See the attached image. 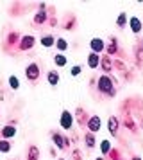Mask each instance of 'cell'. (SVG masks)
Instances as JSON below:
<instances>
[{
  "instance_id": "obj_1",
  "label": "cell",
  "mask_w": 143,
  "mask_h": 160,
  "mask_svg": "<svg viewBox=\"0 0 143 160\" xmlns=\"http://www.w3.org/2000/svg\"><path fill=\"white\" fill-rule=\"evenodd\" d=\"M99 90L102 94H107L109 97H114L116 90H114V85H113V79L107 78V76H102L99 79Z\"/></svg>"
},
{
  "instance_id": "obj_2",
  "label": "cell",
  "mask_w": 143,
  "mask_h": 160,
  "mask_svg": "<svg viewBox=\"0 0 143 160\" xmlns=\"http://www.w3.org/2000/svg\"><path fill=\"white\" fill-rule=\"evenodd\" d=\"M25 76H27L29 81H38V78H39V67L36 65V63H30L25 68Z\"/></svg>"
},
{
  "instance_id": "obj_3",
  "label": "cell",
  "mask_w": 143,
  "mask_h": 160,
  "mask_svg": "<svg viewBox=\"0 0 143 160\" xmlns=\"http://www.w3.org/2000/svg\"><path fill=\"white\" fill-rule=\"evenodd\" d=\"M88 130L91 131V133H97V131H100V126H102V121H100V117L99 115H93L88 119Z\"/></svg>"
},
{
  "instance_id": "obj_4",
  "label": "cell",
  "mask_w": 143,
  "mask_h": 160,
  "mask_svg": "<svg viewBox=\"0 0 143 160\" xmlns=\"http://www.w3.org/2000/svg\"><path fill=\"white\" fill-rule=\"evenodd\" d=\"M72 124H73V117L68 110H64L63 113H61V126H63L64 130H70Z\"/></svg>"
},
{
  "instance_id": "obj_5",
  "label": "cell",
  "mask_w": 143,
  "mask_h": 160,
  "mask_svg": "<svg viewBox=\"0 0 143 160\" xmlns=\"http://www.w3.org/2000/svg\"><path fill=\"white\" fill-rule=\"evenodd\" d=\"M32 45H34V36H23L20 40V51H29V49H32Z\"/></svg>"
},
{
  "instance_id": "obj_6",
  "label": "cell",
  "mask_w": 143,
  "mask_h": 160,
  "mask_svg": "<svg viewBox=\"0 0 143 160\" xmlns=\"http://www.w3.org/2000/svg\"><path fill=\"white\" fill-rule=\"evenodd\" d=\"M52 138H54V144L59 148V149H63V148H68L70 146V142H68V138L61 137L59 133H52Z\"/></svg>"
},
{
  "instance_id": "obj_7",
  "label": "cell",
  "mask_w": 143,
  "mask_h": 160,
  "mask_svg": "<svg viewBox=\"0 0 143 160\" xmlns=\"http://www.w3.org/2000/svg\"><path fill=\"white\" fill-rule=\"evenodd\" d=\"M90 47H91V51L95 54H99V52L104 51V42L100 40V38H93L91 42H90Z\"/></svg>"
},
{
  "instance_id": "obj_8",
  "label": "cell",
  "mask_w": 143,
  "mask_h": 160,
  "mask_svg": "<svg viewBox=\"0 0 143 160\" xmlns=\"http://www.w3.org/2000/svg\"><path fill=\"white\" fill-rule=\"evenodd\" d=\"M45 8H47L45 4H41V6H39V9H41V11L34 16V23H36V25H41V23L47 22V13H45Z\"/></svg>"
},
{
  "instance_id": "obj_9",
  "label": "cell",
  "mask_w": 143,
  "mask_h": 160,
  "mask_svg": "<svg viewBox=\"0 0 143 160\" xmlns=\"http://www.w3.org/2000/svg\"><path fill=\"white\" fill-rule=\"evenodd\" d=\"M129 25H131V31L132 32H140V31L143 29V23L140 18H136V16H132L131 20H129Z\"/></svg>"
},
{
  "instance_id": "obj_10",
  "label": "cell",
  "mask_w": 143,
  "mask_h": 160,
  "mask_svg": "<svg viewBox=\"0 0 143 160\" xmlns=\"http://www.w3.org/2000/svg\"><path fill=\"white\" fill-rule=\"evenodd\" d=\"M100 65H102V70H104V72H111V70H113V67H114L109 56H104V58L100 59Z\"/></svg>"
},
{
  "instance_id": "obj_11",
  "label": "cell",
  "mask_w": 143,
  "mask_h": 160,
  "mask_svg": "<svg viewBox=\"0 0 143 160\" xmlns=\"http://www.w3.org/2000/svg\"><path fill=\"white\" fill-rule=\"evenodd\" d=\"M88 65H90V68H97V67L100 65V56L99 54L91 52V54L88 56Z\"/></svg>"
},
{
  "instance_id": "obj_12",
  "label": "cell",
  "mask_w": 143,
  "mask_h": 160,
  "mask_svg": "<svg viewBox=\"0 0 143 160\" xmlns=\"http://www.w3.org/2000/svg\"><path fill=\"white\" fill-rule=\"evenodd\" d=\"M14 135H16V126L9 124V126H6V128H2V137H4V138L14 137Z\"/></svg>"
},
{
  "instance_id": "obj_13",
  "label": "cell",
  "mask_w": 143,
  "mask_h": 160,
  "mask_svg": "<svg viewBox=\"0 0 143 160\" xmlns=\"http://www.w3.org/2000/svg\"><path fill=\"white\" fill-rule=\"evenodd\" d=\"M107 126H109V133H111V135H116V133H118V119H116V117H109Z\"/></svg>"
},
{
  "instance_id": "obj_14",
  "label": "cell",
  "mask_w": 143,
  "mask_h": 160,
  "mask_svg": "<svg viewBox=\"0 0 143 160\" xmlns=\"http://www.w3.org/2000/svg\"><path fill=\"white\" fill-rule=\"evenodd\" d=\"M39 158V149L36 146H29V151H27V160H38Z\"/></svg>"
},
{
  "instance_id": "obj_15",
  "label": "cell",
  "mask_w": 143,
  "mask_h": 160,
  "mask_svg": "<svg viewBox=\"0 0 143 160\" xmlns=\"http://www.w3.org/2000/svg\"><path fill=\"white\" fill-rule=\"evenodd\" d=\"M47 79H48V83L52 85V87H56L57 83H59V74H57L56 70H50L48 76H47Z\"/></svg>"
},
{
  "instance_id": "obj_16",
  "label": "cell",
  "mask_w": 143,
  "mask_h": 160,
  "mask_svg": "<svg viewBox=\"0 0 143 160\" xmlns=\"http://www.w3.org/2000/svg\"><path fill=\"white\" fill-rule=\"evenodd\" d=\"M41 45H43V47H52V45H56V42H54V36H50V34L43 36V38H41Z\"/></svg>"
},
{
  "instance_id": "obj_17",
  "label": "cell",
  "mask_w": 143,
  "mask_h": 160,
  "mask_svg": "<svg viewBox=\"0 0 143 160\" xmlns=\"http://www.w3.org/2000/svg\"><path fill=\"white\" fill-rule=\"evenodd\" d=\"M54 63H56L57 67H64L66 65V58H64L63 54H56V56H54Z\"/></svg>"
},
{
  "instance_id": "obj_18",
  "label": "cell",
  "mask_w": 143,
  "mask_h": 160,
  "mask_svg": "<svg viewBox=\"0 0 143 160\" xmlns=\"http://www.w3.org/2000/svg\"><path fill=\"white\" fill-rule=\"evenodd\" d=\"M118 45H116V38H111V45L107 47V54H116Z\"/></svg>"
},
{
  "instance_id": "obj_19",
  "label": "cell",
  "mask_w": 143,
  "mask_h": 160,
  "mask_svg": "<svg viewBox=\"0 0 143 160\" xmlns=\"http://www.w3.org/2000/svg\"><path fill=\"white\" fill-rule=\"evenodd\" d=\"M84 142L88 144V148H93V146H95V137H93V133H91V131H90V133H86Z\"/></svg>"
},
{
  "instance_id": "obj_20",
  "label": "cell",
  "mask_w": 143,
  "mask_h": 160,
  "mask_svg": "<svg viewBox=\"0 0 143 160\" xmlns=\"http://www.w3.org/2000/svg\"><path fill=\"white\" fill-rule=\"evenodd\" d=\"M125 22H127V15H125V13H120L118 20H116V25H118V27H125Z\"/></svg>"
},
{
  "instance_id": "obj_21",
  "label": "cell",
  "mask_w": 143,
  "mask_h": 160,
  "mask_svg": "<svg viewBox=\"0 0 143 160\" xmlns=\"http://www.w3.org/2000/svg\"><path fill=\"white\" fill-rule=\"evenodd\" d=\"M56 45H57V49H59V51H66V47H68V43L64 42L63 38H57V40H56Z\"/></svg>"
},
{
  "instance_id": "obj_22",
  "label": "cell",
  "mask_w": 143,
  "mask_h": 160,
  "mask_svg": "<svg viewBox=\"0 0 143 160\" xmlns=\"http://www.w3.org/2000/svg\"><path fill=\"white\" fill-rule=\"evenodd\" d=\"M18 38H20V34H18V32H11V34L7 36V43H16V42H20Z\"/></svg>"
},
{
  "instance_id": "obj_23",
  "label": "cell",
  "mask_w": 143,
  "mask_h": 160,
  "mask_svg": "<svg viewBox=\"0 0 143 160\" xmlns=\"http://www.w3.org/2000/svg\"><path fill=\"white\" fill-rule=\"evenodd\" d=\"M9 87H11V88H14V90H16V88L20 87V81H18V78H14V76H11V78H9Z\"/></svg>"
},
{
  "instance_id": "obj_24",
  "label": "cell",
  "mask_w": 143,
  "mask_h": 160,
  "mask_svg": "<svg viewBox=\"0 0 143 160\" xmlns=\"http://www.w3.org/2000/svg\"><path fill=\"white\" fill-rule=\"evenodd\" d=\"M9 149H11V146H9V142H6V140H0V151L7 153Z\"/></svg>"
},
{
  "instance_id": "obj_25",
  "label": "cell",
  "mask_w": 143,
  "mask_h": 160,
  "mask_svg": "<svg viewBox=\"0 0 143 160\" xmlns=\"http://www.w3.org/2000/svg\"><path fill=\"white\" fill-rule=\"evenodd\" d=\"M100 148H102V153H109V149H111V146H109V142H107V140H102Z\"/></svg>"
},
{
  "instance_id": "obj_26",
  "label": "cell",
  "mask_w": 143,
  "mask_h": 160,
  "mask_svg": "<svg viewBox=\"0 0 143 160\" xmlns=\"http://www.w3.org/2000/svg\"><path fill=\"white\" fill-rule=\"evenodd\" d=\"M77 119H79V122H81V124H84V110H82V108L77 110Z\"/></svg>"
},
{
  "instance_id": "obj_27",
  "label": "cell",
  "mask_w": 143,
  "mask_h": 160,
  "mask_svg": "<svg viewBox=\"0 0 143 160\" xmlns=\"http://www.w3.org/2000/svg\"><path fill=\"white\" fill-rule=\"evenodd\" d=\"M77 74H81V67L75 65L73 68H72V76H77Z\"/></svg>"
},
{
  "instance_id": "obj_28",
  "label": "cell",
  "mask_w": 143,
  "mask_h": 160,
  "mask_svg": "<svg viewBox=\"0 0 143 160\" xmlns=\"http://www.w3.org/2000/svg\"><path fill=\"white\" fill-rule=\"evenodd\" d=\"M73 160H81V153H79V149L73 151Z\"/></svg>"
},
{
  "instance_id": "obj_29",
  "label": "cell",
  "mask_w": 143,
  "mask_h": 160,
  "mask_svg": "<svg viewBox=\"0 0 143 160\" xmlns=\"http://www.w3.org/2000/svg\"><path fill=\"white\" fill-rule=\"evenodd\" d=\"M132 160H141V158H140V157H134V158H132Z\"/></svg>"
},
{
  "instance_id": "obj_30",
  "label": "cell",
  "mask_w": 143,
  "mask_h": 160,
  "mask_svg": "<svg viewBox=\"0 0 143 160\" xmlns=\"http://www.w3.org/2000/svg\"><path fill=\"white\" fill-rule=\"evenodd\" d=\"M97 160H104V158H97Z\"/></svg>"
},
{
  "instance_id": "obj_31",
  "label": "cell",
  "mask_w": 143,
  "mask_h": 160,
  "mask_svg": "<svg viewBox=\"0 0 143 160\" xmlns=\"http://www.w3.org/2000/svg\"><path fill=\"white\" fill-rule=\"evenodd\" d=\"M59 160H64V158H59Z\"/></svg>"
}]
</instances>
